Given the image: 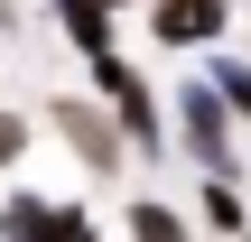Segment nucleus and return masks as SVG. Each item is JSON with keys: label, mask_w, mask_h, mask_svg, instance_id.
I'll return each mask as SVG.
<instances>
[{"label": "nucleus", "mask_w": 251, "mask_h": 242, "mask_svg": "<svg viewBox=\"0 0 251 242\" xmlns=\"http://www.w3.org/2000/svg\"><path fill=\"white\" fill-rule=\"evenodd\" d=\"M233 131L242 121L214 103V84L205 75H177V93H168V149H186L196 177H242V140Z\"/></svg>", "instance_id": "1"}, {"label": "nucleus", "mask_w": 251, "mask_h": 242, "mask_svg": "<svg viewBox=\"0 0 251 242\" xmlns=\"http://www.w3.org/2000/svg\"><path fill=\"white\" fill-rule=\"evenodd\" d=\"M233 37V0H149V47L158 56H205Z\"/></svg>", "instance_id": "3"}, {"label": "nucleus", "mask_w": 251, "mask_h": 242, "mask_svg": "<svg viewBox=\"0 0 251 242\" xmlns=\"http://www.w3.org/2000/svg\"><path fill=\"white\" fill-rule=\"evenodd\" d=\"M56 131H65V149H75L93 177H112V168L130 159V149H121V131L102 121V103H56Z\"/></svg>", "instance_id": "4"}, {"label": "nucleus", "mask_w": 251, "mask_h": 242, "mask_svg": "<svg viewBox=\"0 0 251 242\" xmlns=\"http://www.w3.org/2000/svg\"><path fill=\"white\" fill-rule=\"evenodd\" d=\"M37 242H102V233H93V215H84V205H47Z\"/></svg>", "instance_id": "9"}, {"label": "nucleus", "mask_w": 251, "mask_h": 242, "mask_svg": "<svg viewBox=\"0 0 251 242\" xmlns=\"http://www.w3.org/2000/svg\"><path fill=\"white\" fill-rule=\"evenodd\" d=\"M242 242H251V233H242Z\"/></svg>", "instance_id": "12"}, {"label": "nucleus", "mask_w": 251, "mask_h": 242, "mask_svg": "<svg viewBox=\"0 0 251 242\" xmlns=\"http://www.w3.org/2000/svg\"><path fill=\"white\" fill-rule=\"evenodd\" d=\"M205 84H214V103H224V112L251 131V56H233V47H205Z\"/></svg>", "instance_id": "8"}, {"label": "nucleus", "mask_w": 251, "mask_h": 242, "mask_svg": "<svg viewBox=\"0 0 251 242\" xmlns=\"http://www.w3.org/2000/svg\"><path fill=\"white\" fill-rule=\"evenodd\" d=\"M121 9H149V0H112V19H121Z\"/></svg>", "instance_id": "11"}, {"label": "nucleus", "mask_w": 251, "mask_h": 242, "mask_svg": "<svg viewBox=\"0 0 251 242\" xmlns=\"http://www.w3.org/2000/svg\"><path fill=\"white\" fill-rule=\"evenodd\" d=\"M196 233H224V242L251 233V196H242V177H205V187H196Z\"/></svg>", "instance_id": "7"}, {"label": "nucleus", "mask_w": 251, "mask_h": 242, "mask_svg": "<svg viewBox=\"0 0 251 242\" xmlns=\"http://www.w3.org/2000/svg\"><path fill=\"white\" fill-rule=\"evenodd\" d=\"M121 224H130V242H205V233H196V215H186V205H168L158 187H140V196L121 205Z\"/></svg>", "instance_id": "6"}, {"label": "nucleus", "mask_w": 251, "mask_h": 242, "mask_svg": "<svg viewBox=\"0 0 251 242\" xmlns=\"http://www.w3.org/2000/svg\"><path fill=\"white\" fill-rule=\"evenodd\" d=\"M84 75H93L102 121L121 131V149H130V159H168V103L149 93V75H140L130 56H102V65H84Z\"/></svg>", "instance_id": "2"}, {"label": "nucleus", "mask_w": 251, "mask_h": 242, "mask_svg": "<svg viewBox=\"0 0 251 242\" xmlns=\"http://www.w3.org/2000/svg\"><path fill=\"white\" fill-rule=\"evenodd\" d=\"M28 140H37V131H28L19 112H0V168H19V159H28Z\"/></svg>", "instance_id": "10"}, {"label": "nucleus", "mask_w": 251, "mask_h": 242, "mask_svg": "<svg viewBox=\"0 0 251 242\" xmlns=\"http://www.w3.org/2000/svg\"><path fill=\"white\" fill-rule=\"evenodd\" d=\"M47 19L65 28V47H75L84 65H102V56H121V37H112V0H47Z\"/></svg>", "instance_id": "5"}]
</instances>
